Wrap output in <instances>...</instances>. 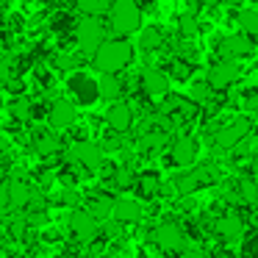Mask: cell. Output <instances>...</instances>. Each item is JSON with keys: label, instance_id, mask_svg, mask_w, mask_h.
Returning a JSON list of instances; mask_svg holds the SVG:
<instances>
[{"label": "cell", "instance_id": "cell-1", "mask_svg": "<svg viewBox=\"0 0 258 258\" xmlns=\"http://www.w3.org/2000/svg\"><path fill=\"white\" fill-rule=\"evenodd\" d=\"M134 61V47L128 39H106L92 56L97 73H122Z\"/></svg>", "mask_w": 258, "mask_h": 258}, {"label": "cell", "instance_id": "cell-2", "mask_svg": "<svg viewBox=\"0 0 258 258\" xmlns=\"http://www.w3.org/2000/svg\"><path fill=\"white\" fill-rule=\"evenodd\" d=\"M108 28L117 36H131L142 28V6L136 0H114L108 9Z\"/></svg>", "mask_w": 258, "mask_h": 258}, {"label": "cell", "instance_id": "cell-3", "mask_svg": "<svg viewBox=\"0 0 258 258\" xmlns=\"http://www.w3.org/2000/svg\"><path fill=\"white\" fill-rule=\"evenodd\" d=\"M75 42H78L81 53L86 56H95V50L106 42V25L100 23V17L95 14H84L75 25Z\"/></svg>", "mask_w": 258, "mask_h": 258}, {"label": "cell", "instance_id": "cell-4", "mask_svg": "<svg viewBox=\"0 0 258 258\" xmlns=\"http://www.w3.org/2000/svg\"><path fill=\"white\" fill-rule=\"evenodd\" d=\"M67 89L73 95V100L78 106H95L100 100V81H95L89 73H81V70H73L67 78Z\"/></svg>", "mask_w": 258, "mask_h": 258}, {"label": "cell", "instance_id": "cell-5", "mask_svg": "<svg viewBox=\"0 0 258 258\" xmlns=\"http://www.w3.org/2000/svg\"><path fill=\"white\" fill-rule=\"evenodd\" d=\"M239 78H241V64H239V58H222V61H217L211 70H208V75H206V81H208V84H211L217 92H228Z\"/></svg>", "mask_w": 258, "mask_h": 258}, {"label": "cell", "instance_id": "cell-6", "mask_svg": "<svg viewBox=\"0 0 258 258\" xmlns=\"http://www.w3.org/2000/svg\"><path fill=\"white\" fill-rule=\"evenodd\" d=\"M67 225H70V230H73V236L78 241H95L97 236H100V219L95 217L92 211H84V208H75L73 214H70V219H67Z\"/></svg>", "mask_w": 258, "mask_h": 258}, {"label": "cell", "instance_id": "cell-7", "mask_svg": "<svg viewBox=\"0 0 258 258\" xmlns=\"http://www.w3.org/2000/svg\"><path fill=\"white\" fill-rule=\"evenodd\" d=\"M150 239L156 241V247H158V250H164V252L186 250V233H183V228H180L178 222H161L156 230H153Z\"/></svg>", "mask_w": 258, "mask_h": 258}, {"label": "cell", "instance_id": "cell-8", "mask_svg": "<svg viewBox=\"0 0 258 258\" xmlns=\"http://www.w3.org/2000/svg\"><path fill=\"white\" fill-rule=\"evenodd\" d=\"M103 150L106 147L97 145V142H75L73 147L67 150V158L73 164H81V167L86 169H100L103 167Z\"/></svg>", "mask_w": 258, "mask_h": 258}, {"label": "cell", "instance_id": "cell-9", "mask_svg": "<svg viewBox=\"0 0 258 258\" xmlns=\"http://www.w3.org/2000/svg\"><path fill=\"white\" fill-rule=\"evenodd\" d=\"M175 186H178V195H195L197 189H203L206 183L214 180V167L211 164H203L197 169H186V172L175 175Z\"/></svg>", "mask_w": 258, "mask_h": 258}, {"label": "cell", "instance_id": "cell-10", "mask_svg": "<svg viewBox=\"0 0 258 258\" xmlns=\"http://www.w3.org/2000/svg\"><path fill=\"white\" fill-rule=\"evenodd\" d=\"M247 134H250V122L241 117V119H233L230 125L217 128L214 142H217V147H222V150H236V147H239L241 142L247 139Z\"/></svg>", "mask_w": 258, "mask_h": 258}, {"label": "cell", "instance_id": "cell-11", "mask_svg": "<svg viewBox=\"0 0 258 258\" xmlns=\"http://www.w3.org/2000/svg\"><path fill=\"white\" fill-rule=\"evenodd\" d=\"M217 50H219V56H222V58H247V56H252L255 45H252V36L250 34L239 31V34L222 36V42H219Z\"/></svg>", "mask_w": 258, "mask_h": 258}, {"label": "cell", "instance_id": "cell-12", "mask_svg": "<svg viewBox=\"0 0 258 258\" xmlns=\"http://www.w3.org/2000/svg\"><path fill=\"white\" fill-rule=\"evenodd\" d=\"M75 119H78V108H75L73 100H64V97L53 100L50 111H47V122H50L53 131H67V128H73Z\"/></svg>", "mask_w": 258, "mask_h": 258}, {"label": "cell", "instance_id": "cell-13", "mask_svg": "<svg viewBox=\"0 0 258 258\" xmlns=\"http://www.w3.org/2000/svg\"><path fill=\"white\" fill-rule=\"evenodd\" d=\"M139 86L147 97H164L169 92V75L158 67H145L139 75Z\"/></svg>", "mask_w": 258, "mask_h": 258}, {"label": "cell", "instance_id": "cell-14", "mask_svg": "<svg viewBox=\"0 0 258 258\" xmlns=\"http://www.w3.org/2000/svg\"><path fill=\"white\" fill-rule=\"evenodd\" d=\"M195 158H197V142L191 136H178V139L169 142V161L175 167L186 169L195 164Z\"/></svg>", "mask_w": 258, "mask_h": 258}, {"label": "cell", "instance_id": "cell-15", "mask_svg": "<svg viewBox=\"0 0 258 258\" xmlns=\"http://www.w3.org/2000/svg\"><path fill=\"white\" fill-rule=\"evenodd\" d=\"M106 122L114 134H128L131 125H134V108L122 100H111V106L106 111Z\"/></svg>", "mask_w": 258, "mask_h": 258}, {"label": "cell", "instance_id": "cell-16", "mask_svg": "<svg viewBox=\"0 0 258 258\" xmlns=\"http://www.w3.org/2000/svg\"><path fill=\"white\" fill-rule=\"evenodd\" d=\"M214 230H217V236L222 241H239L241 236H244V219L233 211L219 214V217L214 219Z\"/></svg>", "mask_w": 258, "mask_h": 258}, {"label": "cell", "instance_id": "cell-17", "mask_svg": "<svg viewBox=\"0 0 258 258\" xmlns=\"http://www.w3.org/2000/svg\"><path fill=\"white\" fill-rule=\"evenodd\" d=\"M114 222L119 225H134L142 219V206L139 200H131V197H119V200H114V214H111Z\"/></svg>", "mask_w": 258, "mask_h": 258}, {"label": "cell", "instance_id": "cell-18", "mask_svg": "<svg viewBox=\"0 0 258 258\" xmlns=\"http://www.w3.org/2000/svg\"><path fill=\"white\" fill-rule=\"evenodd\" d=\"M134 186H136V191H139L142 200H153V197L161 195L164 180H161V175H158L156 169H145V172L136 175V183Z\"/></svg>", "mask_w": 258, "mask_h": 258}, {"label": "cell", "instance_id": "cell-19", "mask_svg": "<svg viewBox=\"0 0 258 258\" xmlns=\"http://www.w3.org/2000/svg\"><path fill=\"white\" fill-rule=\"evenodd\" d=\"M169 139H167V128H156L153 125L147 134L139 136V142H136V150L139 153H158L161 147H167Z\"/></svg>", "mask_w": 258, "mask_h": 258}, {"label": "cell", "instance_id": "cell-20", "mask_svg": "<svg viewBox=\"0 0 258 258\" xmlns=\"http://www.w3.org/2000/svg\"><path fill=\"white\" fill-rule=\"evenodd\" d=\"M9 197H12V208H25L34 200V191H31V186L25 180L14 178V180H9Z\"/></svg>", "mask_w": 258, "mask_h": 258}, {"label": "cell", "instance_id": "cell-21", "mask_svg": "<svg viewBox=\"0 0 258 258\" xmlns=\"http://www.w3.org/2000/svg\"><path fill=\"white\" fill-rule=\"evenodd\" d=\"M97 81H100V97L103 100H119L125 84L117 78V73H103V78H97Z\"/></svg>", "mask_w": 258, "mask_h": 258}, {"label": "cell", "instance_id": "cell-22", "mask_svg": "<svg viewBox=\"0 0 258 258\" xmlns=\"http://www.w3.org/2000/svg\"><path fill=\"white\" fill-rule=\"evenodd\" d=\"M34 150L39 153V156H53V153L61 150V142H58V136H56V134L39 131V134L34 136Z\"/></svg>", "mask_w": 258, "mask_h": 258}, {"label": "cell", "instance_id": "cell-23", "mask_svg": "<svg viewBox=\"0 0 258 258\" xmlns=\"http://www.w3.org/2000/svg\"><path fill=\"white\" fill-rule=\"evenodd\" d=\"M236 200L244 203V206H252V203H258V180L255 178H241L239 183H236Z\"/></svg>", "mask_w": 258, "mask_h": 258}, {"label": "cell", "instance_id": "cell-24", "mask_svg": "<svg viewBox=\"0 0 258 258\" xmlns=\"http://www.w3.org/2000/svg\"><path fill=\"white\" fill-rule=\"evenodd\" d=\"M236 23H239V31L250 36H258V12L255 9H244V12L236 14Z\"/></svg>", "mask_w": 258, "mask_h": 258}, {"label": "cell", "instance_id": "cell-25", "mask_svg": "<svg viewBox=\"0 0 258 258\" xmlns=\"http://www.w3.org/2000/svg\"><path fill=\"white\" fill-rule=\"evenodd\" d=\"M214 92H217V89H214V86L208 84L206 78H203V81H195V84H191V95H189V97L197 103V106H208Z\"/></svg>", "mask_w": 258, "mask_h": 258}, {"label": "cell", "instance_id": "cell-26", "mask_svg": "<svg viewBox=\"0 0 258 258\" xmlns=\"http://www.w3.org/2000/svg\"><path fill=\"white\" fill-rule=\"evenodd\" d=\"M161 45H164V34L156 28V25H150V28L142 31V36H139L142 50H156V47H161Z\"/></svg>", "mask_w": 258, "mask_h": 258}, {"label": "cell", "instance_id": "cell-27", "mask_svg": "<svg viewBox=\"0 0 258 258\" xmlns=\"http://www.w3.org/2000/svg\"><path fill=\"white\" fill-rule=\"evenodd\" d=\"M111 3H114V0H75V6H78L81 12H84V14H95V17L108 14Z\"/></svg>", "mask_w": 258, "mask_h": 258}, {"label": "cell", "instance_id": "cell-28", "mask_svg": "<svg viewBox=\"0 0 258 258\" xmlns=\"http://www.w3.org/2000/svg\"><path fill=\"white\" fill-rule=\"evenodd\" d=\"M178 31H180V36H183V39H195L197 31H200V25H197L195 14H191V12L180 14V20H178Z\"/></svg>", "mask_w": 258, "mask_h": 258}, {"label": "cell", "instance_id": "cell-29", "mask_svg": "<svg viewBox=\"0 0 258 258\" xmlns=\"http://www.w3.org/2000/svg\"><path fill=\"white\" fill-rule=\"evenodd\" d=\"M89 211L95 214L97 219H108L114 214V200H111V197H95L92 206H89Z\"/></svg>", "mask_w": 258, "mask_h": 258}, {"label": "cell", "instance_id": "cell-30", "mask_svg": "<svg viewBox=\"0 0 258 258\" xmlns=\"http://www.w3.org/2000/svg\"><path fill=\"white\" fill-rule=\"evenodd\" d=\"M9 111H12V117H17V119H28L31 117V111H34V106H31V100L28 97H14L12 103H9Z\"/></svg>", "mask_w": 258, "mask_h": 258}, {"label": "cell", "instance_id": "cell-31", "mask_svg": "<svg viewBox=\"0 0 258 258\" xmlns=\"http://www.w3.org/2000/svg\"><path fill=\"white\" fill-rule=\"evenodd\" d=\"M114 183H117V189H128L136 183V172L131 167H117L114 169Z\"/></svg>", "mask_w": 258, "mask_h": 258}, {"label": "cell", "instance_id": "cell-32", "mask_svg": "<svg viewBox=\"0 0 258 258\" xmlns=\"http://www.w3.org/2000/svg\"><path fill=\"white\" fill-rule=\"evenodd\" d=\"M241 241H244V244H241V252H244V255H258V233H244Z\"/></svg>", "mask_w": 258, "mask_h": 258}, {"label": "cell", "instance_id": "cell-33", "mask_svg": "<svg viewBox=\"0 0 258 258\" xmlns=\"http://www.w3.org/2000/svg\"><path fill=\"white\" fill-rule=\"evenodd\" d=\"M53 64H56L58 70H67V73H73V70H75V64H78V58H75V56H70V53H58V56H56V61H53Z\"/></svg>", "mask_w": 258, "mask_h": 258}, {"label": "cell", "instance_id": "cell-34", "mask_svg": "<svg viewBox=\"0 0 258 258\" xmlns=\"http://www.w3.org/2000/svg\"><path fill=\"white\" fill-rule=\"evenodd\" d=\"M191 75V64L189 61H175L172 64V78L175 81H186Z\"/></svg>", "mask_w": 258, "mask_h": 258}, {"label": "cell", "instance_id": "cell-35", "mask_svg": "<svg viewBox=\"0 0 258 258\" xmlns=\"http://www.w3.org/2000/svg\"><path fill=\"white\" fill-rule=\"evenodd\" d=\"M12 70H14L12 58H0V84H9V81L14 78V75H12Z\"/></svg>", "mask_w": 258, "mask_h": 258}, {"label": "cell", "instance_id": "cell-36", "mask_svg": "<svg viewBox=\"0 0 258 258\" xmlns=\"http://www.w3.org/2000/svg\"><path fill=\"white\" fill-rule=\"evenodd\" d=\"M58 200L64 203V206H75V203H78V195H75V189H61V195H58Z\"/></svg>", "mask_w": 258, "mask_h": 258}, {"label": "cell", "instance_id": "cell-37", "mask_svg": "<svg viewBox=\"0 0 258 258\" xmlns=\"http://www.w3.org/2000/svg\"><path fill=\"white\" fill-rule=\"evenodd\" d=\"M219 3H225V6H239L241 0H219Z\"/></svg>", "mask_w": 258, "mask_h": 258}, {"label": "cell", "instance_id": "cell-38", "mask_svg": "<svg viewBox=\"0 0 258 258\" xmlns=\"http://www.w3.org/2000/svg\"><path fill=\"white\" fill-rule=\"evenodd\" d=\"M200 3H203V6H217L219 0H200Z\"/></svg>", "mask_w": 258, "mask_h": 258}, {"label": "cell", "instance_id": "cell-39", "mask_svg": "<svg viewBox=\"0 0 258 258\" xmlns=\"http://www.w3.org/2000/svg\"><path fill=\"white\" fill-rule=\"evenodd\" d=\"M0 230H3V225H0Z\"/></svg>", "mask_w": 258, "mask_h": 258}]
</instances>
